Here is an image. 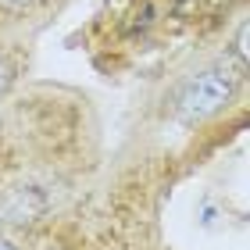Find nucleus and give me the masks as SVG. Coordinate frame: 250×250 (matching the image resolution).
I'll return each mask as SVG.
<instances>
[{
  "instance_id": "4",
  "label": "nucleus",
  "mask_w": 250,
  "mask_h": 250,
  "mask_svg": "<svg viewBox=\"0 0 250 250\" xmlns=\"http://www.w3.org/2000/svg\"><path fill=\"white\" fill-rule=\"evenodd\" d=\"M11 4H32V0H11Z\"/></svg>"
},
{
  "instance_id": "3",
  "label": "nucleus",
  "mask_w": 250,
  "mask_h": 250,
  "mask_svg": "<svg viewBox=\"0 0 250 250\" xmlns=\"http://www.w3.org/2000/svg\"><path fill=\"white\" fill-rule=\"evenodd\" d=\"M0 250H18V247L11 243V240H0Z\"/></svg>"
},
{
  "instance_id": "2",
  "label": "nucleus",
  "mask_w": 250,
  "mask_h": 250,
  "mask_svg": "<svg viewBox=\"0 0 250 250\" xmlns=\"http://www.w3.org/2000/svg\"><path fill=\"white\" fill-rule=\"evenodd\" d=\"M7 86V64H4V58H0V89Z\"/></svg>"
},
{
  "instance_id": "1",
  "label": "nucleus",
  "mask_w": 250,
  "mask_h": 250,
  "mask_svg": "<svg viewBox=\"0 0 250 250\" xmlns=\"http://www.w3.org/2000/svg\"><path fill=\"white\" fill-rule=\"evenodd\" d=\"M236 93V75L229 68H208V72H197L183 86V93H179V118L183 122H204L211 115H218V111L232 100Z\"/></svg>"
}]
</instances>
